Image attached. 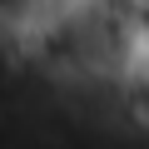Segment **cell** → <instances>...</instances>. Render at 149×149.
I'll use <instances>...</instances> for the list:
<instances>
[{
  "mask_svg": "<svg viewBox=\"0 0 149 149\" xmlns=\"http://www.w3.org/2000/svg\"><path fill=\"white\" fill-rule=\"evenodd\" d=\"M124 10H134V15H149V0H119Z\"/></svg>",
  "mask_w": 149,
  "mask_h": 149,
  "instance_id": "cell-1",
  "label": "cell"
}]
</instances>
